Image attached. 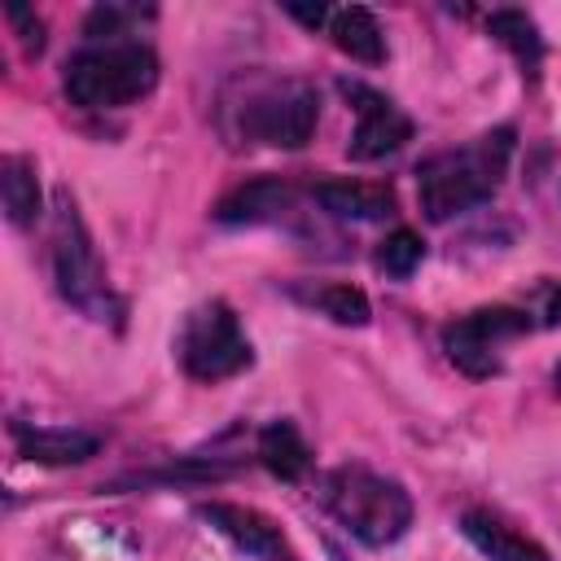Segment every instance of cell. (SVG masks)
Segmentation results:
<instances>
[{"label":"cell","mask_w":561,"mask_h":561,"mask_svg":"<svg viewBox=\"0 0 561 561\" xmlns=\"http://www.w3.org/2000/svg\"><path fill=\"white\" fill-rule=\"evenodd\" d=\"M285 13H294L302 26L316 31V26H329V13H333V9H324V4H285Z\"/></svg>","instance_id":"21"},{"label":"cell","mask_w":561,"mask_h":561,"mask_svg":"<svg viewBox=\"0 0 561 561\" xmlns=\"http://www.w3.org/2000/svg\"><path fill=\"white\" fill-rule=\"evenodd\" d=\"M66 96L83 110H118L153 92L158 57L140 39H105L88 44L66 61Z\"/></svg>","instance_id":"3"},{"label":"cell","mask_w":561,"mask_h":561,"mask_svg":"<svg viewBox=\"0 0 561 561\" xmlns=\"http://www.w3.org/2000/svg\"><path fill=\"white\" fill-rule=\"evenodd\" d=\"M337 88H342V96L355 105V118H359L355 131H351V140H346V153H351L355 162L386 158V153H394L399 145L412 140V118H408L390 96H381V92H373V88H364V83H355V79H342Z\"/></svg>","instance_id":"8"},{"label":"cell","mask_w":561,"mask_h":561,"mask_svg":"<svg viewBox=\"0 0 561 561\" xmlns=\"http://www.w3.org/2000/svg\"><path fill=\"white\" fill-rule=\"evenodd\" d=\"M526 329H530V320H526V311H517V307H478V311H469V316H460V320H451V324L443 329V351H447V359H451L460 373H469V377H491V373H500L495 346H500L504 337L526 333Z\"/></svg>","instance_id":"7"},{"label":"cell","mask_w":561,"mask_h":561,"mask_svg":"<svg viewBox=\"0 0 561 561\" xmlns=\"http://www.w3.org/2000/svg\"><path fill=\"white\" fill-rule=\"evenodd\" d=\"M460 535H465L486 561H552V557L543 552V543H535L530 535L513 530L508 522H500V517L486 513V508H469V513L460 517Z\"/></svg>","instance_id":"12"},{"label":"cell","mask_w":561,"mask_h":561,"mask_svg":"<svg viewBox=\"0 0 561 561\" xmlns=\"http://www.w3.org/2000/svg\"><path fill=\"white\" fill-rule=\"evenodd\" d=\"M53 276H57V294L79 307L88 320H118L123 302L114 298L101 254L92 245V232L79 215V202L61 188L53 202Z\"/></svg>","instance_id":"4"},{"label":"cell","mask_w":561,"mask_h":561,"mask_svg":"<svg viewBox=\"0 0 561 561\" xmlns=\"http://www.w3.org/2000/svg\"><path fill=\"white\" fill-rule=\"evenodd\" d=\"M0 193H4V210L18 228H31L39 215V180H35V162L26 153H9L0 162Z\"/></svg>","instance_id":"17"},{"label":"cell","mask_w":561,"mask_h":561,"mask_svg":"<svg viewBox=\"0 0 561 561\" xmlns=\"http://www.w3.org/2000/svg\"><path fill=\"white\" fill-rule=\"evenodd\" d=\"M9 22H18V26H22V44H26L31 53H39V48H44V22H39L31 9L9 4Z\"/></svg>","instance_id":"20"},{"label":"cell","mask_w":561,"mask_h":561,"mask_svg":"<svg viewBox=\"0 0 561 561\" xmlns=\"http://www.w3.org/2000/svg\"><path fill=\"white\" fill-rule=\"evenodd\" d=\"M311 197L337 219H386V215H394V188L377 184V180L333 175V180L311 184Z\"/></svg>","instance_id":"10"},{"label":"cell","mask_w":561,"mask_h":561,"mask_svg":"<svg viewBox=\"0 0 561 561\" xmlns=\"http://www.w3.org/2000/svg\"><path fill=\"white\" fill-rule=\"evenodd\" d=\"M254 456L263 460V469L280 482H298L307 469H311V447L302 443L298 425L294 421H272L259 430V443H254Z\"/></svg>","instance_id":"15"},{"label":"cell","mask_w":561,"mask_h":561,"mask_svg":"<svg viewBox=\"0 0 561 561\" xmlns=\"http://www.w3.org/2000/svg\"><path fill=\"white\" fill-rule=\"evenodd\" d=\"M324 31H329V39H333L346 57H355V61H364V66L386 61V35H381L377 18H373L364 4H342V9H333Z\"/></svg>","instance_id":"14"},{"label":"cell","mask_w":561,"mask_h":561,"mask_svg":"<svg viewBox=\"0 0 561 561\" xmlns=\"http://www.w3.org/2000/svg\"><path fill=\"white\" fill-rule=\"evenodd\" d=\"M513 158V127H495L473 136L460 149H443L416 167V202L430 224H447L451 215H465L482 206Z\"/></svg>","instance_id":"1"},{"label":"cell","mask_w":561,"mask_h":561,"mask_svg":"<svg viewBox=\"0 0 561 561\" xmlns=\"http://www.w3.org/2000/svg\"><path fill=\"white\" fill-rule=\"evenodd\" d=\"M294 298L307 302V307H316L320 316H329V320H337V324H355V329L368 324V316H373L368 294H364L359 285H346V280L302 285V289H294Z\"/></svg>","instance_id":"16"},{"label":"cell","mask_w":561,"mask_h":561,"mask_svg":"<svg viewBox=\"0 0 561 561\" xmlns=\"http://www.w3.org/2000/svg\"><path fill=\"white\" fill-rule=\"evenodd\" d=\"M202 517H206L224 539H232L241 552H250V557H259V561H298V552L289 548V539L280 535V526H276L272 517H263L259 508L210 500V504H202Z\"/></svg>","instance_id":"9"},{"label":"cell","mask_w":561,"mask_h":561,"mask_svg":"<svg viewBox=\"0 0 561 561\" xmlns=\"http://www.w3.org/2000/svg\"><path fill=\"white\" fill-rule=\"evenodd\" d=\"M552 377H557V386H561V364H557V373H552Z\"/></svg>","instance_id":"23"},{"label":"cell","mask_w":561,"mask_h":561,"mask_svg":"<svg viewBox=\"0 0 561 561\" xmlns=\"http://www.w3.org/2000/svg\"><path fill=\"white\" fill-rule=\"evenodd\" d=\"M543 320H548V324H561V285L548 294V302H543Z\"/></svg>","instance_id":"22"},{"label":"cell","mask_w":561,"mask_h":561,"mask_svg":"<svg viewBox=\"0 0 561 561\" xmlns=\"http://www.w3.org/2000/svg\"><path fill=\"white\" fill-rule=\"evenodd\" d=\"M13 443L35 465H83L101 451V438L88 430H57V425H13Z\"/></svg>","instance_id":"11"},{"label":"cell","mask_w":561,"mask_h":561,"mask_svg":"<svg viewBox=\"0 0 561 561\" xmlns=\"http://www.w3.org/2000/svg\"><path fill=\"white\" fill-rule=\"evenodd\" d=\"M320 123V92L307 79H267L237 105V127L254 145L302 149Z\"/></svg>","instance_id":"5"},{"label":"cell","mask_w":561,"mask_h":561,"mask_svg":"<svg viewBox=\"0 0 561 561\" xmlns=\"http://www.w3.org/2000/svg\"><path fill=\"white\" fill-rule=\"evenodd\" d=\"M320 500L324 508L368 548L399 543L412 526V495L403 482L373 473L364 465H337L320 478Z\"/></svg>","instance_id":"2"},{"label":"cell","mask_w":561,"mask_h":561,"mask_svg":"<svg viewBox=\"0 0 561 561\" xmlns=\"http://www.w3.org/2000/svg\"><path fill=\"white\" fill-rule=\"evenodd\" d=\"M289 202H294V184L263 175V180H250V184L232 188L228 197H219L215 219L219 224H263V219H276L280 210H289Z\"/></svg>","instance_id":"13"},{"label":"cell","mask_w":561,"mask_h":561,"mask_svg":"<svg viewBox=\"0 0 561 561\" xmlns=\"http://www.w3.org/2000/svg\"><path fill=\"white\" fill-rule=\"evenodd\" d=\"M421 259H425V241H421L412 228H394V232L377 245V267H381L386 276H394V280L412 276Z\"/></svg>","instance_id":"19"},{"label":"cell","mask_w":561,"mask_h":561,"mask_svg":"<svg viewBox=\"0 0 561 561\" xmlns=\"http://www.w3.org/2000/svg\"><path fill=\"white\" fill-rule=\"evenodd\" d=\"M486 31L526 66V70H535L539 66V57H543V39H539V26L522 13V9H495L491 18H486Z\"/></svg>","instance_id":"18"},{"label":"cell","mask_w":561,"mask_h":561,"mask_svg":"<svg viewBox=\"0 0 561 561\" xmlns=\"http://www.w3.org/2000/svg\"><path fill=\"white\" fill-rule=\"evenodd\" d=\"M175 351H180V368L193 381H210V386L224 377H237L254 359V346L241 333V320L224 298H210L197 311H188Z\"/></svg>","instance_id":"6"}]
</instances>
